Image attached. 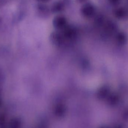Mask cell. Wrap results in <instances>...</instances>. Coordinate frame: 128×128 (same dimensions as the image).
I'll list each match as a JSON object with an SVG mask.
<instances>
[{"mask_svg": "<svg viewBox=\"0 0 128 128\" xmlns=\"http://www.w3.org/2000/svg\"><path fill=\"white\" fill-rule=\"evenodd\" d=\"M6 118L5 114L0 112V128H6Z\"/></svg>", "mask_w": 128, "mask_h": 128, "instance_id": "6", "label": "cell"}, {"mask_svg": "<svg viewBox=\"0 0 128 128\" xmlns=\"http://www.w3.org/2000/svg\"><path fill=\"white\" fill-rule=\"evenodd\" d=\"M67 2L65 0H59L53 3L50 8L51 12L59 13L63 12L66 8Z\"/></svg>", "mask_w": 128, "mask_h": 128, "instance_id": "4", "label": "cell"}, {"mask_svg": "<svg viewBox=\"0 0 128 128\" xmlns=\"http://www.w3.org/2000/svg\"><path fill=\"white\" fill-rule=\"evenodd\" d=\"M88 0H76V2L79 4H84L86 3Z\"/></svg>", "mask_w": 128, "mask_h": 128, "instance_id": "8", "label": "cell"}, {"mask_svg": "<svg viewBox=\"0 0 128 128\" xmlns=\"http://www.w3.org/2000/svg\"><path fill=\"white\" fill-rule=\"evenodd\" d=\"M39 3L46 4L50 2L51 0H36Z\"/></svg>", "mask_w": 128, "mask_h": 128, "instance_id": "7", "label": "cell"}, {"mask_svg": "<svg viewBox=\"0 0 128 128\" xmlns=\"http://www.w3.org/2000/svg\"><path fill=\"white\" fill-rule=\"evenodd\" d=\"M52 24L56 29L59 30H63L68 25L67 18L62 15L55 16L52 20Z\"/></svg>", "mask_w": 128, "mask_h": 128, "instance_id": "2", "label": "cell"}, {"mask_svg": "<svg viewBox=\"0 0 128 128\" xmlns=\"http://www.w3.org/2000/svg\"><path fill=\"white\" fill-rule=\"evenodd\" d=\"M2 104H3V101H2L1 95L0 93V108L2 106Z\"/></svg>", "mask_w": 128, "mask_h": 128, "instance_id": "9", "label": "cell"}, {"mask_svg": "<svg viewBox=\"0 0 128 128\" xmlns=\"http://www.w3.org/2000/svg\"><path fill=\"white\" fill-rule=\"evenodd\" d=\"M80 14L84 18L90 19L94 16L96 8L94 4L90 2H86L81 6L80 10Z\"/></svg>", "mask_w": 128, "mask_h": 128, "instance_id": "1", "label": "cell"}, {"mask_svg": "<svg viewBox=\"0 0 128 128\" xmlns=\"http://www.w3.org/2000/svg\"><path fill=\"white\" fill-rule=\"evenodd\" d=\"M21 122L17 117H14L10 120L6 128H21Z\"/></svg>", "mask_w": 128, "mask_h": 128, "instance_id": "5", "label": "cell"}, {"mask_svg": "<svg viewBox=\"0 0 128 128\" xmlns=\"http://www.w3.org/2000/svg\"><path fill=\"white\" fill-rule=\"evenodd\" d=\"M36 12L40 18H46L50 16L51 13L50 8L45 4L39 3L36 7Z\"/></svg>", "mask_w": 128, "mask_h": 128, "instance_id": "3", "label": "cell"}]
</instances>
